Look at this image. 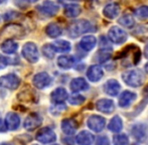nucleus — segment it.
Listing matches in <instances>:
<instances>
[{
    "label": "nucleus",
    "mask_w": 148,
    "mask_h": 145,
    "mask_svg": "<svg viewBox=\"0 0 148 145\" xmlns=\"http://www.w3.org/2000/svg\"><path fill=\"white\" fill-rule=\"evenodd\" d=\"M122 79L126 85L133 87V88H136V87L142 86V84L144 83L145 77L140 70L134 69L123 72Z\"/></svg>",
    "instance_id": "1"
},
{
    "label": "nucleus",
    "mask_w": 148,
    "mask_h": 145,
    "mask_svg": "<svg viewBox=\"0 0 148 145\" xmlns=\"http://www.w3.org/2000/svg\"><path fill=\"white\" fill-rule=\"evenodd\" d=\"M92 29V24L86 19H79L71 23L68 31L71 37H78Z\"/></svg>",
    "instance_id": "2"
},
{
    "label": "nucleus",
    "mask_w": 148,
    "mask_h": 145,
    "mask_svg": "<svg viewBox=\"0 0 148 145\" xmlns=\"http://www.w3.org/2000/svg\"><path fill=\"white\" fill-rule=\"evenodd\" d=\"M22 55L27 62H29L31 64H34L38 61V49L37 47L35 45V43L33 42H26L23 45L22 49Z\"/></svg>",
    "instance_id": "3"
},
{
    "label": "nucleus",
    "mask_w": 148,
    "mask_h": 145,
    "mask_svg": "<svg viewBox=\"0 0 148 145\" xmlns=\"http://www.w3.org/2000/svg\"><path fill=\"white\" fill-rule=\"evenodd\" d=\"M20 85V79L15 74H8L0 78V87L1 88L16 90Z\"/></svg>",
    "instance_id": "4"
},
{
    "label": "nucleus",
    "mask_w": 148,
    "mask_h": 145,
    "mask_svg": "<svg viewBox=\"0 0 148 145\" xmlns=\"http://www.w3.org/2000/svg\"><path fill=\"white\" fill-rule=\"evenodd\" d=\"M109 39L115 44H121L127 39V34L119 26H112L108 32Z\"/></svg>",
    "instance_id": "5"
},
{
    "label": "nucleus",
    "mask_w": 148,
    "mask_h": 145,
    "mask_svg": "<svg viewBox=\"0 0 148 145\" xmlns=\"http://www.w3.org/2000/svg\"><path fill=\"white\" fill-rule=\"evenodd\" d=\"M37 141L41 142L43 144H47V143H53V142L56 141L57 139V135L56 133L49 127H45L41 128L38 132L36 133V136H35Z\"/></svg>",
    "instance_id": "6"
},
{
    "label": "nucleus",
    "mask_w": 148,
    "mask_h": 145,
    "mask_svg": "<svg viewBox=\"0 0 148 145\" xmlns=\"http://www.w3.org/2000/svg\"><path fill=\"white\" fill-rule=\"evenodd\" d=\"M87 125L91 130L94 132H101L105 128L106 125V120L102 116L99 115H91L88 118L87 121Z\"/></svg>",
    "instance_id": "7"
},
{
    "label": "nucleus",
    "mask_w": 148,
    "mask_h": 145,
    "mask_svg": "<svg viewBox=\"0 0 148 145\" xmlns=\"http://www.w3.org/2000/svg\"><path fill=\"white\" fill-rule=\"evenodd\" d=\"M32 84L36 89H45L51 84V78L47 72H38L33 77Z\"/></svg>",
    "instance_id": "8"
},
{
    "label": "nucleus",
    "mask_w": 148,
    "mask_h": 145,
    "mask_svg": "<svg viewBox=\"0 0 148 145\" xmlns=\"http://www.w3.org/2000/svg\"><path fill=\"white\" fill-rule=\"evenodd\" d=\"M131 134L132 136L139 142H144L147 138V130L144 124L137 123L134 124L131 128Z\"/></svg>",
    "instance_id": "9"
},
{
    "label": "nucleus",
    "mask_w": 148,
    "mask_h": 145,
    "mask_svg": "<svg viewBox=\"0 0 148 145\" xmlns=\"http://www.w3.org/2000/svg\"><path fill=\"white\" fill-rule=\"evenodd\" d=\"M42 122V118L37 113H31L24 120L23 126L26 130H34L35 128L39 127Z\"/></svg>",
    "instance_id": "10"
},
{
    "label": "nucleus",
    "mask_w": 148,
    "mask_h": 145,
    "mask_svg": "<svg viewBox=\"0 0 148 145\" xmlns=\"http://www.w3.org/2000/svg\"><path fill=\"white\" fill-rule=\"evenodd\" d=\"M96 108L99 112L110 114L115 110V104L110 99H100L96 102Z\"/></svg>",
    "instance_id": "11"
},
{
    "label": "nucleus",
    "mask_w": 148,
    "mask_h": 145,
    "mask_svg": "<svg viewBox=\"0 0 148 145\" xmlns=\"http://www.w3.org/2000/svg\"><path fill=\"white\" fill-rule=\"evenodd\" d=\"M38 10L43 13L45 15L47 16H51L56 15L59 11V5L55 2H51V1H45L41 4L40 6H38Z\"/></svg>",
    "instance_id": "12"
},
{
    "label": "nucleus",
    "mask_w": 148,
    "mask_h": 145,
    "mask_svg": "<svg viewBox=\"0 0 148 145\" xmlns=\"http://www.w3.org/2000/svg\"><path fill=\"white\" fill-rule=\"evenodd\" d=\"M137 95L131 91H124L119 97V106L121 108H127L129 107L136 99Z\"/></svg>",
    "instance_id": "13"
},
{
    "label": "nucleus",
    "mask_w": 148,
    "mask_h": 145,
    "mask_svg": "<svg viewBox=\"0 0 148 145\" xmlns=\"http://www.w3.org/2000/svg\"><path fill=\"white\" fill-rule=\"evenodd\" d=\"M119 12H120V6L116 2H110L103 9V14L109 19H115L119 15Z\"/></svg>",
    "instance_id": "14"
},
{
    "label": "nucleus",
    "mask_w": 148,
    "mask_h": 145,
    "mask_svg": "<svg viewBox=\"0 0 148 145\" xmlns=\"http://www.w3.org/2000/svg\"><path fill=\"white\" fill-rule=\"evenodd\" d=\"M104 76V72L100 66L94 65L88 69L87 71V77L91 82H99Z\"/></svg>",
    "instance_id": "15"
},
{
    "label": "nucleus",
    "mask_w": 148,
    "mask_h": 145,
    "mask_svg": "<svg viewBox=\"0 0 148 145\" xmlns=\"http://www.w3.org/2000/svg\"><path fill=\"white\" fill-rule=\"evenodd\" d=\"M120 89H121L120 84L118 83V81L114 80V79L108 80L105 83V85H104V91H105V93L112 97L117 96Z\"/></svg>",
    "instance_id": "16"
},
{
    "label": "nucleus",
    "mask_w": 148,
    "mask_h": 145,
    "mask_svg": "<svg viewBox=\"0 0 148 145\" xmlns=\"http://www.w3.org/2000/svg\"><path fill=\"white\" fill-rule=\"evenodd\" d=\"M60 126H62V132L64 134H66V135H73L77 131V129H78V123H77V121L74 119H71V118L62 120Z\"/></svg>",
    "instance_id": "17"
},
{
    "label": "nucleus",
    "mask_w": 148,
    "mask_h": 145,
    "mask_svg": "<svg viewBox=\"0 0 148 145\" xmlns=\"http://www.w3.org/2000/svg\"><path fill=\"white\" fill-rule=\"evenodd\" d=\"M5 126L9 130H16L20 125V118L16 113H8L5 117Z\"/></svg>",
    "instance_id": "18"
},
{
    "label": "nucleus",
    "mask_w": 148,
    "mask_h": 145,
    "mask_svg": "<svg viewBox=\"0 0 148 145\" xmlns=\"http://www.w3.org/2000/svg\"><path fill=\"white\" fill-rule=\"evenodd\" d=\"M68 92L64 88H57L51 94V100L56 104H62L68 99Z\"/></svg>",
    "instance_id": "19"
},
{
    "label": "nucleus",
    "mask_w": 148,
    "mask_h": 145,
    "mask_svg": "<svg viewBox=\"0 0 148 145\" xmlns=\"http://www.w3.org/2000/svg\"><path fill=\"white\" fill-rule=\"evenodd\" d=\"M34 96H35L34 91L31 88H29L28 86H26L19 92L17 98L18 100L23 103H31L34 101Z\"/></svg>",
    "instance_id": "20"
},
{
    "label": "nucleus",
    "mask_w": 148,
    "mask_h": 145,
    "mask_svg": "<svg viewBox=\"0 0 148 145\" xmlns=\"http://www.w3.org/2000/svg\"><path fill=\"white\" fill-rule=\"evenodd\" d=\"M71 90L74 93H78L81 91H86L89 89V85L86 80L83 78H76L71 82Z\"/></svg>",
    "instance_id": "21"
},
{
    "label": "nucleus",
    "mask_w": 148,
    "mask_h": 145,
    "mask_svg": "<svg viewBox=\"0 0 148 145\" xmlns=\"http://www.w3.org/2000/svg\"><path fill=\"white\" fill-rule=\"evenodd\" d=\"M78 145H92L94 142V136L89 131H82L77 136Z\"/></svg>",
    "instance_id": "22"
},
{
    "label": "nucleus",
    "mask_w": 148,
    "mask_h": 145,
    "mask_svg": "<svg viewBox=\"0 0 148 145\" xmlns=\"http://www.w3.org/2000/svg\"><path fill=\"white\" fill-rule=\"evenodd\" d=\"M0 47H1V51L3 53H7V55H12V53H14L17 51L18 44L17 42H15L12 39H6L1 43Z\"/></svg>",
    "instance_id": "23"
},
{
    "label": "nucleus",
    "mask_w": 148,
    "mask_h": 145,
    "mask_svg": "<svg viewBox=\"0 0 148 145\" xmlns=\"http://www.w3.org/2000/svg\"><path fill=\"white\" fill-rule=\"evenodd\" d=\"M96 43H97V39L94 36H87L83 37L82 40L80 41V45L84 51H90L95 47Z\"/></svg>",
    "instance_id": "24"
},
{
    "label": "nucleus",
    "mask_w": 148,
    "mask_h": 145,
    "mask_svg": "<svg viewBox=\"0 0 148 145\" xmlns=\"http://www.w3.org/2000/svg\"><path fill=\"white\" fill-rule=\"evenodd\" d=\"M81 11H82L81 6L76 3L68 4V5H66V7H64V14H66V16H68V17H70V18L79 16Z\"/></svg>",
    "instance_id": "25"
},
{
    "label": "nucleus",
    "mask_w": 148,
    "mask_h": 145,
    "mask_svg": "<svg viewBox=\"0 0 148 145\" xmlns=\"http://www.w3.org/2000/svg\"><path fill=\"white\" fill-rule=\"evenodd\" d=\"M133 36L140 40H148V23L137 26L133 31Z\"/></svg>",
    "instance_id": "26"
},
{
    "label": "nucleus",
    "mask_w": 148,
    "mask_h": 145,
    "mask_svg": "<svg viewBox=\"0 0 148 145\" xmlns=\"http://www.w3.org/2000/svg\"><path fill=\"white\" fill-rule=\"evenodd\" d=\"M53 49H55V51L58 53H68L71 51V43L64 39H60V40H56L55 42L51 44Z\"/></svg>",
    "instance_id": "27"
},
{
    "label": "nucleus",
    "mask_w": 148,
    "mask_h": 145,
    "mask_svg": "<svg viewBox=\"0 0 148 145\" xmlns=\"http://www.w3.org/2000/svg\"><path fill=\"white\" fill-rule=\"evenodd\" d=\"M75 64V59L72 55H62L58 59V65L64 70H69L73 68Z\"/></svg>",
    "instance_id": "28"
},
{
    "label": "nucleus",
    "mask_w": 148,
    "mask_h": 145,
    "mask_svg": "<svg viewBox=\"0 0 148 145\" xmlns=\"http://www.w3.org/2000/svg\"><path fill=\"white\" fill-rule=\"evenodd\" d=\"M123 128V121L121 119V117L119 116H114L111 120H110V123L108 125V129L111 132L114 133H118L122 130Z\"/></svg>",
    "instance_id": "29"
},
{
    "label": "nucleus",
    "mask_w": 148,
    "mask_h": 145,
    "mask_svg": "<svg viewBox=\"0 0 148 145\" xmlns=\"http://www.w3.org/2000/svg\"><path fill=\"white\" fill-rule=\"evenodd\" d=\"M62 28L57 23H51L45 27V34L51 38H56V37L60 36L62 34Z\"/></svg>",
    "instance_id": "30"
},
{
    "label": "nucleus",
    "mask_w": 148,
    "mask_h": 145,
    "mask_svg": "<svg viewBox=\"0 0 148 145\" xmlns=\"http://www.w3.org/2000/svg\"><path fill=\"white\" fill-rule=\"evenodd\" d=\"M118 22H119V24H121V25L124 26V27H126V28H132L133 26L135 25L134 17L129 13L123 14V15L119 18Z\"/></svg>",
    "instance_id": "31"
},
{
    "label": "nucleus",
    "mask_w": 148,
    "mask_h": 145,
    "mask_svg": "<svg viewBox=\"0 0 148 145\" xmlns=\"http://www.w3.org/2000/svg\"><path fill=\"white\" fill-rule=\"evenodd\" d=\"M112 55V49L110 47H102L97 53V61L99 63H105L110 60Z\"/></svg>",
    "instance_id": "32"
},
{
    "label": "nucleus",
    "mask_w": 148,
    "mask_h": 145,
    "mask_svg": "<svg viewBox=\"0 0 148 145\" xmlns=\"http://www.w3.org/2000/svg\"><path fill=\"white\" fill-rule=\"evenodd\" d=\"M134 15L139 19H146L148 18V6L143 5L134 10Z\"/></svg>",
    "instance_id": "33"
},
{
    "label": "nucleus",
    "mask_w": 148,
    "mask_h": 145,
    "mask_svg": "<svg viewBox=\"0 0 148 145\" xmlns=\"http://www.w3.org/2000/svg\"><path fill=\"white\" fill-rule=\"evenodd\" d=\"M114 145H128L129 138L125 134H117L113 137Z\"/></svg>",
    "instance_id": "34"
},
{
    "label": "nucleus",
    "mask_w": 148,
    "mask_h": 145,
    "mask_svg": "<svg viewBox=\"0 0 148 145\" xmlns=\"http://www.w3.org/2000/svg\"><path fill=\"white\" fill-rule=\"evenodd\" d=\"M55 49H53L51 44H45L42 47V55L47 57V59H53L55 57Z\"/></svg>",
    "instance_id": "35"
},
{
    "label": "nucleus",
    "mask_w": 148,
    "mask_h": 145,
    "mask_svg": "<svg viewBox=\"0 0 148 145\" xmlns=\"http://www.w3.org/2000/svg\"><path fill=\"white\" fill-rule=\"evenodd\" d=\"M85 97L82 96V95H73L69 98V102H70L71 105H81L85 102Z\"/></svg>",
    "instance_id": "36"
},
{
    "label": "nucleus",
    "mask_w": 148,
    "mask_h": 145,
    "mask_svg": "<svg viewBox=\"0 0 148 145\" xmlns=\"http://www.w3.org/2000/svg\"><path fill=\"white\" fill-rule=\"evenodd\" d=\"M96 145H110V140L106 136H100L96 141Z\"/></svg>",
    "instance_id": "37"
},
{
    "label": "nucleus",
    "mask_w": 148,
    "mask_h": 145,
    "mask_svg": "<svg viewBox=\"0 0 148 145\" xmlns=\"http://www.w3.org/2000/svg\"><path fill=\"white\" fill-rule=\"evenodd\" d=\"M7 65H8L7 59H6L5 57H3V55L0 53V70L5 69V68L7 67Z\"/></svg>",
    "instance_id": "38"
},
{
    "label": "nucleus",
    "mask_w": 148,
    "mask_h": 145,
    "mask_svg": "<svg viewBox=\"0 0 148 145\" xmlns=\"http://www.w3.org/2000/svg\"><path fill=\"white\" fill-rule=\"evenodd\" d=\"M6 130V126H5V123L2 122V120L0 119V132H4Z\"/></svg>",
    "instance_id": "39"
},
{
    "label": "nucleus",
    "mask_w": 148,
    "mask_h": 145,
    "mask_svg": "<svg viewBox=\"0 0 148 145\" xmlns=\"http://www.w3.org/2000/svg\"><path fill=\"white\" fill-rule=\"evenodd\" d=\"M144 57H146V59H148V43L144 47Z\"/></svg>",
    "instance_id": "40"
},
{
    "label": "nucleus",
    "mask_w": 148,
    "mask_h": 145,
    "mask_svg": "<svg viewBox=\"0 0 148 145\" xmlns=\"http://www.w3.org/2000/svg\"><path fill=\"white\" fill-rule=\"evenodd\" d=\"M144 95H145V97H148V87L144 90Z\"/></svg>",
    "instance_id": "41"
},
{
    "label": "nucleus",
    "mask_w": 148,
    "mask_h": 145,
    "mask_svg": "<svg viewBox=\"0 0 148 145\" xmlns=\"http://www.w3.org/2000/svg\"><path fill=\"white\" fill-rule=\"evenodd\" d=\"M145 72H146L147 74H148V63L146 64V65H145Z\"/></svg>",
    "instance_id": "42"
},
{
    "label": "nucleus",
    "mask_w": 148,
    "mask_h": 145,
    "mask_svg": "<svg viewBox=\"0 0 148 145\" xmlns=\"http://www.w3.org/2000/svg\"><path fill=\"white\" fill-rule=\"evenodd\" d=\"M0 145H11L9 143H6V142H4V143H0Z\"/></svg>",
    "instance_id": "43"
},
{
    "label": "nucleus",
    "mask_w": 148,
    "mask_h": 145,
    "mask_svg": "<svg viewBox=\"0 0 148 145\" xmlns=\"http://www.w3.org/2000/svg\"><path fill=\"white\" fill-rule=\"evenodd\" d=\"M132 145H138V144H132Z\"/></svg>",
    "instance_id": "44"
},
{
    "label": "nucleus",
    "mask_w": 148,
    "mask_h": 145,
    "mask_svg": "<svg viewBox=\"0 0 148 145\" xmlns=\"http://www.w3.org/2000/svg\"><path fill=\"white\" fill-rule=\"evenodd\" d=\"M53 145H59V144H53Z\"/></svg>",
    "instance_id": "45"
}]
</instances>
